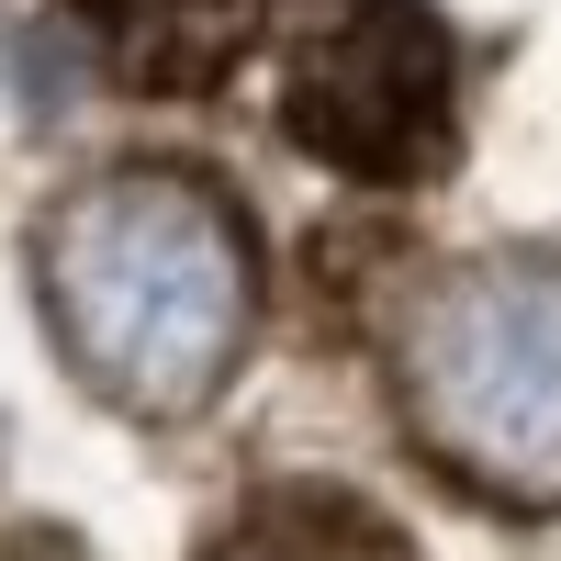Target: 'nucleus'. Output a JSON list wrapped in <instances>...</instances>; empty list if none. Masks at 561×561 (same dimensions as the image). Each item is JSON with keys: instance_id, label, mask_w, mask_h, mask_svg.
<instances>
[{"instance_id": "4", "label": "nucleus", "mask_w": 561, "mask_h": 561, "mask_svg": "<svg viewBox=\"0 0 561 561\" xmlns=\"http://www.w3.org/2000/svg\"><path fill=\"white\" fill-rule=\"evenodd\" d=\"M102 45V68L124 90H147V102H192L214 90L225 68L248 57L259 34V0H68Z\"/></svg>"}, {"instance_id": "1", "label": "nucleus", "mask_w": 561, "mask_h": 561, "mask_svg": "<svg viewBox=\"0 0 561 561\" xmlns=\"http://www.w3.org/2000/svg\"><path fill=\"white\" fill-rule=\"evenodd\" d=\"M45 325L113 415L180 427L203 415L259 337L248 214L192 169H102L34 237Z\"/></svg>"}, {"instance_id": "3", "label": "nucleus", "mask_w": 561, "mask_h": 561, "mask_svg": "<svg viewBox=\"0 0 561 561\" xmlns=\"http://www.w3.org/2000/svg\"><path fill=\"white\" fill-rule=\"evenodd\" d=\"M280 124H293V147L325 158L337 180H370V192L427 180L449 158V124H460L449 23L415 12V0H348V12H325L293 45Z\"/></svg>"}, {"instance_id": "2", "label": "nucleus", "mask_w": 561, "mask_h": 561, "mask_svg": "<svg viewBox=\"0 0 561 561\" xmlns=\"http://www.w3.org/2000/svg\"><path fill=\"white\" fill-rule=\"evenodd\" d=\"M393 404L449 483L561 505V259L494 248L415 280L393 314Z\"/></svg>"}, {"instance_id": "6", "label": "nucleus", "mask_w": 561, "mask_h": 561, "mask_svg": "<svg viewBox=\"0 0 561 561\" xmlns=\"http://www.w3.org/2000/svg\"><path fill=\"white\" fill-rule=\"evenodd\" d=\"M0 561H79V539H57V528H23V539H0Z\"/></svg>"}, {"instance_id": "5", "label": "nucleus", "mask_w": 561, "mask_h": 561, "mask_svg": "<svg viewBox=\"0 0 561 561\" xmlns=\"http://www.w3.org/2000/svg\"><path fill=\"white\" fill-rule=\"evenodd\" d=\"M203 561H415V539L382 517V505H359V494L293 483V494H259Z\"/></svg>"}]
</instances>
